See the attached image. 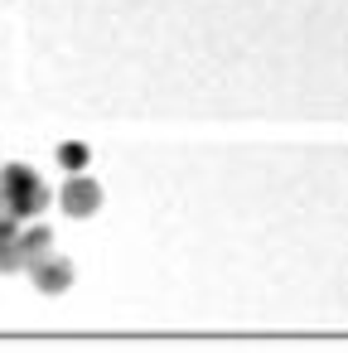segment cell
Segmentation results:
<instances>
[{"mask_svg":"<svg viewBox=\"0 0 348 353\" xmlns=\"http://www.w3.org/2000/svg\"><path fill=\"white\" fill-rule=\"evenodd\" d=\"M0 194L15 203V213H20V218H25V213H39V208L49 203L44 179H39L34 170H25V165H6V170H0Z\"/></svg>","mask_w":348,"mask_h":353,"instance_id":"1","label":"cell"},{"mask_svg":"<svg viewBox=\"0 0 348 353\" xmlns=\"http://www.w3.org/2000/svg\"><path fill=\"white\" fill-rule=\"evenodd\" d=\"M59 203H63V213H68V218H88V213H97L102 189H97L92 179H83V174H78V179H68V184H63V199H59Z\"/></svg>","mask_w":348,"mask_h":353,"instance_id":"2","label":"cell"},{"mask_svg":"<svg viewBox=\"0 0 348 353\" xmlns=\"http://www.w3.org/2000/svg\"><path fill=\"white\" fill-rule=\"evenodd\" d=\"M30 276L39 281V290H49V295H54V290H63V285L73 281V266H68V261H59V256H44V261H34V266H30Z\"/></svg>","mask_w":348,"mask_h":353,"instance_id":"3","label":"cell"},{"mask_svg":"<svg viewBox=\"0 0 348 353\" xmlns=\"http://www.w3.org/2000/svg\"><path fill=\"white\" fill-rule=\"evenodd\" d=\"M20 247H25V266H34V261H44V256H54V237H49L44 228L20 232Z\"/></svg>","mask_w":348,"mask_h":353,"instance_id":"4","label":"cell"},{"mask_svg":"<svg viewBox=\"0 0 348 353\" xmlns=\"http://www.w3.org/2000/svg\"><path fill=\"white\" fill-rule=\"evenodd\" d=\"M25 266V247H20V232L0 237V271H20Z\"/></svg>","mask_w":348,"mask_h":353,"instance_id":"5","label":"cell"},{"mask_svg":"<svg viewBox=\"0 0 348 353\" xmlns=\"http://www.w3.org/2000/svg\"><path fill=\"white\" fill-rule=\"evenodd\" d=\"M10 232H20V213H15V203L0 194V237H10Z\"/></svg>","mask_w":348,"mask_h":353,"instance_id":"6","label":"cell"},{"mask_svg":"<svg viewBox=\"0 0 348 353\" xmlns=\"http://www.w3.org/2000/svg\"><path fill=\"white\" fill-rule=\"evenodd\" d=\"M59 160H63L68 170H78V165L88 160V150H83V145H63V150H59Z\"/></svg>","mask_w":348,"mask_h":353,"instance_id":"7","label":"cell"}]
</instances>
